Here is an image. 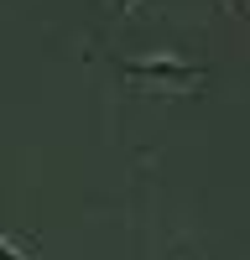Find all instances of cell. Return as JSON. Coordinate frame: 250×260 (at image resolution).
<instances>
[{"mask_svg":"<svg viewBox=\"0 0 250 260\" xmlns=\"http://www.w3.org/2000/svg\"><path fill=\"white\" fill-rule=\"evenodd\" d=\"M125 73H136V78H167V83H203L198 68H182V62H125Z\"/></svg>","mask_w":250,"mask_h":260,"instance_id":"obj_1","label":"cell"},{"mask_svg":"<svg viewBox=\"0 0 250 260\" xmlns=\"http://www.w3.org/2000/svg\"><path fill=\"white\" fill-rule=\"evenodd\" d=\"M0 260H16V255H11V250H6V240H0Z\"/></svg>","mask_w":250,"mask_h":260,"instance_id":"obj_2","label":"cell"},{"mask_svg":"<svg viewBox=\"0 0 250 260\" xmlns=\"http://www.w3.org/2000/svg\"><path fill=\"white\" fill-rule=\"evenodd\" d=\"M120 6H131V0H120Z\"/></svg>","mask_w":250,"mask_h":260,"instance_id":"obj_3","label":"cell"},{"mask_svg":"<svg viewBox=\"0 0 250 260\" xmlns=\"http://www.w3.org/2000/svg\"><path fill=\"white\" fill-rule=\"evenodd\" d=\"M235 6H240V0H235Z\"/></svg>","mask_w":250,"mask_h":260,"instance_id":"obj_4","label":"cell"}]
</instances>
